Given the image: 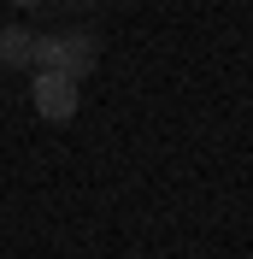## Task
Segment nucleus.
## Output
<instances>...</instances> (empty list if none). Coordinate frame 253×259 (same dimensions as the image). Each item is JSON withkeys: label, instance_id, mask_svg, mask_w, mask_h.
I'll list each match as a JSON object with an SVG mask.
<instances>
[{"label": "nucleus", "instance_id": "nucleus-1", "mask_svg": "<svg viewBox=\"0 0 253 259\" xmlns=\"http://www.w3.org/2000/svg\"><path fill=\"white\" fill-rule=\"evenodd\" d=\"M95 59H100V48H95V35H82V30L35 35V71H65L71 82H82L95 71Z\"/></svg>", "mask_w": 253, "mask_h": 259}, {"label": "nucleus", "instance_id": "nucleus-2", "mask_svg": "<svg viewBox=\"0 0 253 259\" xmlns=\"http://www.w3.org/2000/svg\"><path fill=\"white\" fill-rule=\"evenodd\" d=\"M30 100H35V112L48 118V124H71L77 118V82L65 77V71H35Z\"/></svg>", "mask_w": 253, "mask_h": 259}, {"label": "nucleus", "instance_id": "nucleus-3", "mask_svg": "<svg viewBox=\"0 0 253 259\" xmlns=\"http://www.w3.org/2000/svg\"><path fill=\"white\" fill-rule=\"evenodd\" d=\"M0 65H35V30L6 24L0 30Z\"/></svg>", "mask_w": 253, "mask_h": 259}, {"label": "nucleus", "instance_id": "nucleus-4", "mask_svg": "<svg viewBox=\"0 0 253 259\" xmlns=\"http://www.w3.org/2000/svg\"><path fill=\"white\" fill-rule=\"evenodd\" d=\"M12 6H41V0H12Z\"/></svg>", "mask_w": 253, "mask_h": 259}]
</instances>
